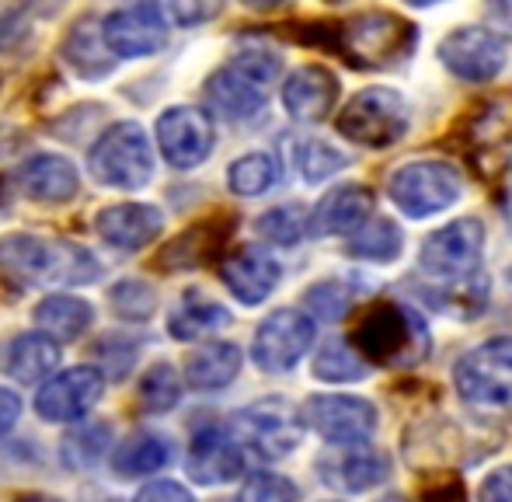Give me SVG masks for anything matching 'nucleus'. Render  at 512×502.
Wrapping results in <instances>:
<instances>
[{"label": "nucleus", "instance_id": "49", "mask_svg": "<svg viewBox=\"0 0 512 502\" xmlns=\"http://www.w3.org/2000/svg\"><path fill=\"white\" fill-rule=\"evenodd\" d=\"M384 502H405V499H398V496H391V499H384Z\"/></svg>", "mask_w": 512, "mask_h": 502}, {"label": "nucleus", "instance_id": "45", "mask_svg": "<svg viewBox=\"0 0 512 502\" xmlns=\"http://www.w3.org/2000/svg\"><path fill=\"white\" fill-rule=\"evenodd\" d=\"M422 502H467L464 482L460 478H443V482H432L422 492Z\"/></svg>", "mask_w": 512, "mask_h": 502}, {"label": "nucleus", "instance_id": "8", "mask_svg": "<svg viewBox=\"0 0 512 502\" xmlns=\"http://www.w3.org/2000/svg\"><path fill=\"white\" fill-rule=\"evenodd\" d=\"M338 133L363 147H391L408 133V105L391 88H366L338 112Z\"/></svg>", "mask_w": 512, "mask_h": 502}, {"label": "nucleus", "instance_id": "7", "mask_svg": "<svg viewBox=\"0 0 512 502\" xmlns=\"http://www.w3.org/2000/svg\"><path fill=\"white\" fill-rule=\"evenodd\" d=\"M460 171L446 161H411L405 168H398L387 182L391 203L398 206L405 217H432L443 213L446 206H453L460 199Z\"/></svg>", "mask_w": 512, "mask_h": 502}, {"label": "nucleus", "instance_id": "41", "mask_svg": "<svg viewBox=\"0 0 512 502\" xmlns=\"http://www.w3.org/2000/svg\"><path fill=\"white\" fill-rule=\"evenodd\" d=\"M307 307L314 311V318H321V321H338L345 311H349V300H352V293H349V286H342V283H317V286H310L307 290Z\"/></svg>", "mask_w": 512, "mask_h": 502}, {"label": "nucleus", "instance_id": "6", "mask_svg": "<svg viewBox=\"0 0 512 502\" xmlns=\"http://www.w3.org/2000/svg\"><path fill=\"white\" fill-rule=\"evenodd\" d=\"M411 42H415V28L387 11L356 14L338 28V46L359 67H391L411 53Z\"/></svg>", "mask_w": 512, "mask_h": 502}, {"label": "nucleus", "instance_id": "4", "mask_svg": "<svg viewBox=\"0 0 512 502\" xmlns=\"http://www.w3.org/2000/svg\"><path fill=\"white\" fill-rule=\"evenodd\" d=\"M88 168L108 189H143L154 175V154H150L147 133L140 123L108 126L88 154Z\"/></svg>", "mask_w": 512, "mask_h": 502}, {"label": "nucleus", "instance_id": "3", "mask_svg": "<svg viewBox=\"0 0 512 502\" xmlns=\"http://www.w3.org/2000/svg\"><path fill=\"white\" fill-rule=\"evenodd\" d=\"M453 384L471 412L512 422V339L471 349L453 370Z\"/></svg>", "mask_w": 512, "mask_h": 502}, {"label": "nucleus", "instance_id": "37", "mask_svg": "<svg viewBox=\"0 0 512 502\" xmlns=\"http://www.w3.org/2000/svg\"><path fill=\"white\" fill-rule=\"evenodd\" d=\"M108 300H112V311L126 321H147L157 307V297L143 279H122L108 290Z\"/></svg>", "mask_w": 512, "mask_h": 502}, {"label": "nucleus", "instance_id": "35", "mask_svg": "<svg viewBox=\"0 0 512 502\" xmlns=\"http://www.w3.org/2000/svg\"><path fill=\"white\" fill-rule=\"evenodd\" d=\"M276 182V161L269 154H244L230 164L227 185L237 196H262Z\"/></svg>", "mask_w": 512, "mask_h": 502}, {"label": "nucleus", "instance_id": "43", "mask_svg": "<svg viewBox=\"0 0 512 502\" xmlns=\"http://www.w3.org/2000/svg\"><path fill=\"white\" fill-rule=\"evenodd\" d=\"M133 502H196V499H192V492L178 482H150L136 492Z\"/></svg>", "mask_w": 512, "mask_h": 502}, {"label": "nucleus", "instance_id": "1", "mask_svg": "<svg viewBox=\"0 0 512 502\" xmlns=\"http://www.w3.org/2000/svg\"><path fill=\"white\" fill-rule=\"evenodd\" d=\"M0 272L42 286L95 283L102 265L88 248L42 234H7L0 238Z\"/></svg>", "mask_w": 512, "mask_h": 502}, {"label": "nucleus", "instance_id": "38", "mask_svg": "<svg viewBox=\"0 0 512 502\" xmlns=\"http://www.w3.org/2000/svg\"><path fill=\"white\" fill-rule=\"evenodd\" d=\"M345 164H349V157L324 140H304L297 147V168L307 182H324V178H331Z\"/></svg>", "mask_w": 512, "mask_h": 502}, {"label": "nucleus", "instance_id": "47", "mask_svg": "<svg viewBox=\"0 0 512 502\" xmlns=\"http://www.w3.org/2000/svg\"><path fill=\"white\" fill-rule=\"evenodd\" d=\"M485 18L492 21V25L499 28V32L512 35V0H499V4H488Z\"/></svg>", "mask_w": 512, "mask_h": 502}, {"label": "nucleus", "instance_id": "40", "mask_svg": "<svg viewBox=\"0 0 512 502\" xmlns=\"http://www.w3.org/2000/svg\"><path fill=\"white\" fill-rule=\"evenodd\" d=\"M230 67L241 70L248 81H255L258 88H265V84H272L279 77V70H283V60H279L272 49H258V46H248L241 49V53L230 60Z\"/></svg>", "mask_w": 512, "mask_h": 502}, {"label": "nucleus", "instance_id": "17", "mask_svg": "<svg viewBox=\"0 0 512 502\" xmlns=\"http://www.w3.org/2000/svg\"><path fill=\"white\" fill-rule=\"evenodd\" d=\"M317 471H321L324 485L338 492H366L373 485H380L387 475H391V461L387 454L370 447H345V450H331L317 461Z\"/></svg>", "mask_w": 512, "mask_h": 502}, {"label": "nucleus", "instance_id": "36", "mask_svg": "<svg viewBox=\"0 0 512 502\" xmlns=\"http://www.w3.org/2000/svg\"><path fill=\"white\" fill-rule=\"evenodd\" d=\"M255 227L265 241L286 248V245H297V241L304 238L307 227H310V217H307L304 206H276V210L262 213Z\"/></svg>", "mask_w": 512, "mask_h": 502}, {"label": "nucleus", "instance_id": "27", "mask_svg": "<svg viewBox=\"0 0 512 502\" xmlns=\"http://www.w3.org/2000/svg\"><path fill=\"white\" fill-rule=\"evenodd\" d=\"M234 231V224H220V220H203V224L182 231L168 248L161 251L157 265L161 269H192V265L206 262L216 248L223 245V238Z\"/></svg>", "mask_w": 512, "mask_h": 502}, {"label": "nucleus", "instance_id": "26", "mask_svg": "<svg viewBox=\"0 0 512 502\" xmlns=\"http://www.w3.org/2000/svg\"><path fill=\"white\" fill-rule=\"evenodd\" d=\"M91 321H95V311H91L88 300L67 297V293L46 297L39 307H35V325H39L42 335H49L53 342L77 339V335L88 332Z\"/></svg>", "mask_w": 512, "mask_h": 502}, {"label": "nucleus", "instance_id": "23", "mask_svg": "<svg viewBox=\"0 0 512 502\" xmlns=\"http://www.w3.org/2000/svg\"><path fill=\"white\" fill-rule=\"evenodd\" d=\"M206 95H209V105H213L220 116L234 119V123H248V119H255L258 112L265 109V88H258L255 81H248V77L234 67L216 70L206 84Z\"/></svg>", "mask_w": 512, "mask_h": 502}, {"label": "nucleus", "instance_id": "24", "mask_svg": "<svg viewBox=\"0 0 512 502\" xmlns=\"http://www.w3.org/2000/svg\"><path fill=\"white\" fill-rule=\"evenodd\" d=\"M63 56L81 77H105L112 70V49L105 42V21L81 18L63 42Z\"/></svg>", "mask_w": 512, "mask_h": 502}, {"label": "nucleus", "instance_id": "34", "mask_svg": "<svg viewBox=\"0 0 512 502\" xmlns=\"http://www.w3.org/2000/svg\"><path fill=\"white\" fill-rule=\"evenodd\" d=\"M182 398V380H178L175 367L168 363H157L143 374L140 387H136V401H140L143 412L150 415H161V412H171Z\"/></svg>", "mask_w": 512, "mask_h": 502}, {"label": "nucleus", "instance_id": "21", "mask_svg": "<svg viewBox=\"0 0 512 502\" xmlns=\"http://www.w3.org/2000/svg\"><path fill=\"white\" fill-rule=\"evenodd\" d=\"M18 189L39 203H67L81 189V175L67 157L35 154L18 168Z\"/></svg>", "mask_w": 512, "mask_h": 502}, {"label": "nucleus", "instance_id": "13", "mask_svg": "<svg viewBox=\"0 0 512 502\" xmlns=\"http://www.w3.org/2000/svg\"><path fill=\"white\" fill-rule=\"evenodd\" d=\"M105 42L112 56L140 60L168 42V14L161 4H129L105 18Z\"/></svg>", "mask_w": 512, "mask_h": 502}, {"label": "nucleus", "instance_id": "20", "mask_svg": "<svg viewBox=\"0 0 512 502\" xmlns=\"http://www.w3.org/2000/svg\"><path fill=\"white\" fill-rule=\"evenodd\" d=\"M373 213V192L366 185H342V189L328 192L317 203L314 217H310V231L331 238V234H356L370 224Z\"/></svg>", "mask_w": 512, "mask_h": 502}, {"label": "nucleus", "instance_id": "2", "mask_svg": "<svg viewBox=\"0 0 512 502\" xmlns=\"http://www.w3.org/2000/svg\"><path fill=\"white\" fill-rule=\"evenodd\" d=\"M352 346L363 360H373L380 367H408L429 353V335L411 307L373 304L359 318L356 332H352Z\"/></svg>", "mask_w": 512, "mask_h": 502}, {"label": "nucleus", "instance_id": "28", "mask_svg": "<svg viewBox=\"0 0 512 502\" xmlns=\"http://www.w3.org/2000/svg\"><path fill=\"white\" fill-rule=\"evenodd\" d=\"M60 363V346L49 335H18L7 346V374L18 384H39Z\"/></svg>", "mask_w": 512, "mask_h": 502}, {"label": "nucleus", "instance_id": "33", "mask_svg": "<svg viewBox=\"0 0 512 502\" xmlns=\"http://www.w3.org/2000/svg\"><path fill=\"white\" fill-rule=\"evenodd\" d=\"M401 245H405V238H401L398 224H391V220H373L363 231L352 234L349 255L366 258V262H394V258L401 255Z\"/></svg>", "mask_w": 512, "mask_h": 502}, {"label": "nucleus", "instance_id": "32", "mask_svg": "<svg viewBox=\"0 0 512 502\" xmlns=\"http://www.w3.org/2000/svg\"><path fill=\"white\" fill-rule=\"evenodd\" d=\"M314 377L328 380V384H349V380L366 377V363L356 353V346H349L342 339H328L314 360Z\"/></svg>", "mask_w": 512, "mask_h": 502}, {"label": "nucleus", "instance_id": "15", "mask_svg": "<svg viewBox=\"0 0 512 502\" xmlns=\"http://www.w3.org/2000/svg\"><path fill=\"white\" fill-rule=\"evenodd\" d=\"M439 56L464 81H492L506 67V46L488 28H457L439 42Z\"/></svg>", "mask_w": 512, "mask_h": 502}, {"label": "nucleus", "instance_id": "39", "mask_svg": "<svg viewBox=\"0 0 512 502\" xmlns=\"http://www.w3.org/2000/svg\"><path fill=\"white\" fill-rule=\"evenodd\" d=\"M300 492L290 478L283 475H269V471H258L244 482L237 502H297Z\"/></svg>", "mask_w": 512, "mask_h": 502}, {"label": "nucleus", "instance_id": "14", "mask_svg": "<svg viewBox=\"0 0 512 502\" xmlns=\"http://www.w3.org/2000/svg\"><path fill=\"white\" fill-rule=\"evenodd\" d=\"M105 377L95 367H74L49 377L35 394V408L46 422H81L102 401Z\"/></svg>", "mask_w": 512, "mask_h": 502}, {"label": "nucleus", "instance_id": "42", "mask_svg": "<svg viewBox=\"0 0 512 502\" xmlns=\"http://www.w3.org/2000/svg\"><path fill=\"white\" fill-rule=\"evenodd\" d=\"M164 14H168L171 21H178L182 28H192V25H203V21L216 18L220 4H168Z\"/></svg>", "mask_w": 512, "mask_h": 502}, {"label": "nucleus", "instance_id": "10", "mask_svg": "<svg viewBox=\"0 0 512 502\" xmlns=\"http://www.w3.org/2000/svg\"><path fill=\"white\" fill-rule=\"evenodd\" d=\"M304 426L338 447H359L377 429V408L352 394H321L304 405Z\"/></svg>", "mask_w": 512, "mask_h": 502}, {"label": "nucleus", "instance_id": "9", "mask_svg": "<svg viewBox=\"0 0 512 502\" xmlns=\"http://www.w3.org/2000/svg\"><path fill=\"white\" fill-rule=\"evenodd\" d=\"M481 245H485V227L478 220L464 217L425 241L418 265L429 276L446 279V283H467L481 265Z\"/></svg>", "mask_w": 512, "mask_h": 502}, {"label": "nucleus", "instance_id": "16", "mask_svg": "<svg viewBox=\"0 0 512 502\" xmlns=\"http://www.w3.org/2000/svg\"><path fill=\"white\" fill-rule=\"evenodd\" d=\"M279 262L262 248H237L220 262V279L241 304H262L279 286Z\"/></svg>", "mask_w": 512, "mask_h": 502}, {"label": "nucleus", "instance_id": "19", "mask_svg": "<svg viewBox=\"0 0 512 502\" xmlns=\"http://www.w3.org/2000/svg\"><path fill=\"white\" fill-rule=\"evenodd\" d=\"M161 227H164L161 210L147 203H119L98 213V234H102V241L122 251L147 248L150 241H157Z\"/></svg>", "mask_w": 512, "mask_h": 502}, {"label": "nucleus", "instance_id": "48", "mask_svg": "<svg viewBox=\"0 0 512 502\" xmlns=\"http://www.w3.org/2000/svg\"><path fill=\"white\" fill-rule=\"evenodd\" d=\"M14 502H60V499H46V496H28V499H14Z\"/></svg>", "mask_w": 512, "mask_h": 502}, {"label": "nucleus", "instance_id": "29", "mask_svg": "<svg viewBox=\"0 0 512 502\" xmlns=\"http://www.w3.org/2000/svg\"><path fill=\"white\" fill-rule=\"evenodd\" d=\"M227 325H230V311L216 304V300H206L203 293H189L182 300V307H175V314L168 318V332L182 342L203 339V335H213Z\"/></svg>", "mask_w": 512, "mask_h": 502}, {"label": "nucleus", "instance_id": "18", "mask_svg": "<svg viewBox=\"0 0 512 502\" xmlns=\"http://www.w3.org/2000/svg\"><path fill=\"white\" fill-rule=\"evenodd\" d=\"M185 468H189L192 482H199V485L234 482L244 471L241 443L230 433H223V429H206V433H199L196 440H192Z\"/></svg>", "mask_w": 512, "mask_h": 502}, {"label": "nucleus", "instance_id": "44", "mask_svg": "<svg viewBox=\"0 0 512 502\" xmlns=\"http://www.w3.org/2000/svg\"><path fill=\"white\" fill-rule=\"evenodd\" d=\"M481 502H512V464L499 468L481 485Z\"/></svg>", "mask_w": 512, "mask_h": 502}, {"label": "nucleus", "instance_id": "25", "mask_svg": "<svg viewBox=\"0 0 512 502\" xmlns=\"http://www.w3.org/2000/svg\"><path fill=\"white\" fill-rule=\"evenodd\" d=\"M241 374V349L234 342H209L185 360V380L196 391H220Z\"/></svg>", "mask_w": 512, "mask_h": 502}, {"label": "nucleus", "instance_id": "5", "mask_svg": "<svg viewBox=\"0 0 512 502\" xmlns=\"http://www.w3.org/2000/svg\"><path fill=\"white\" fill-rule=\"evenodd\" d=\"M230 436L251 454L265 457V461H279V457L293 454L304 436V412L283 398L258 401V405L244 408L230 422Z\"/></svg>", "mask_w": 512, "mask_h": 502}, {"label": "nucleus", "instance_id": "30", "mask_svg": "<svg viewBox=\"0 0 512 502\" xmlns=\"http://www.w3.org/2000/svg\"><path fill=\"white\" fill-rule=\"evenodd\" d=\"M171 461V447L164 436L157 433H136L115 450V471L122 478H140V475H154L164 464Z\"/></svg>", "mask_w": 512, "mask_h": 502}, {"label": "nucleus", "instance_id": "46", "mask_svg": "<svg viewBox=\"0 0 512 502\" xmlns=\"http://www.w3.org/2000/svg\"><path fill=\"white\" fill-rule=\"evenodd\" d=\"M21 398L7 387H0V436H7L14 429V422L21 419Z\"/></svg>", "mask_w": 512, "mask_h": 502}, {"label": "nucleus", "instance_id": "11", "mask_svg": "<svg viewBox=\"0 0 512 502\" xmlns=\"http://www.w3.org/2000/svg\"><path fill=\"white\" fill-rule=\"evenodd\" d=\"M314 346V318L304 311H276L258 325L251 356L265 374H286Z\"/></svg>", "mask_w": 512, "mask_h": 502}, {"label": "nucleus", "instance_id": "22", "mask_svg": "<svg viewBox=\"0 0 512 502\" xmlns=\"http://www.w3.org/2000/svg\"><path fill=\"white\" fill-rule=\"evenodd\" d=\"M338 102V81L331 70L307 63L283 84V105L293 119H324Z\"/></svg>", "mask_w": 512, "mask_h": 502}, {"label": "nucleus", "instance_id": "12", "mask_svg": "<svg viewBox=\"0 0 512 502\" xmlns=\"http://www.w3.org/2000/svg\"><path fill=\"white\" fill-rule=\"evenodd\" d=\"M157 143L171 168L189 171L203 164L216 143V129L209 112L192 109V105H175L157 119Z\"/></svg>", "mask_w": 512, "mask_h": 502}, {"label": "nucleus", "instance_id": "31", "mask_svg": "<svg viewBox=\"0 0 512 502\" xmlns=\"http://www.w3.org/2000/svg\"><path fill=\"white\" fill-rule=\"evenodd\" d=\"M108 440H112V429H108L105 422H81L74 433L63 436V447H60L63 464H67L70 471L95 468L105 457Z\"/></svg>", "mask_w": 512, "mask_h": 502}]
</instances>
